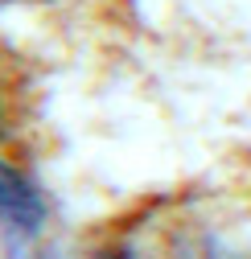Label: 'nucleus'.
Wrapping results in <instances>:
<instances>
[{
  "mask_svg": "<svg viewBox=\"0 0 251 259\" xmlns=\"http://www.w3.org/2000/svg\"><path fill=\"white\" fill-rule=\"evenodd\" d=\"M0 222L25 239H33L46 226V202H41L37 185L21 169H13L9 160H0Z\"/></svg>",
  "mask_w": 251,
  "mask_h": 259,
  "instance_id": "nucleus-1",
  "label": "nucleus"
},
{
  "mask_svg": "<svg viewBox=\"0 0 251 259\" xmlns=\"http://www.w3.org/2000/svg\"><path fill=\"white\" fill-rule=\"evenodd\" d=\"M99 259H132V255H99Z\"/></svg>",
  "mask_w": 251,
  "mask_h": 259,
  "instance_id": "nucleus-2",
  "label": "nucleus"
}]
</instances>
